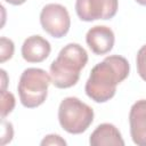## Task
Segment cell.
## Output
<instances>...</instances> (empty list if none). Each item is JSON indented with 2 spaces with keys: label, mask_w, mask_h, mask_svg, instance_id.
<instances>
[{
  "label": "cell",
  "mask_w": 146,
  "mask_h": 146,
  "mask_svg": "<svg viewBox=\"0 0 146 146\" xmlns=\"http://www.w3.org/2000/svg\"><path fill=\"white\" fill-rule=\"evenodd\" d=\"M129 62L119 55H111L95 65L86 82L87 96L96 103H106L114 97L116 86L129 75Z\"/></svg>",
  "instance_id": "cell-1"
},
{
  "label": "cell",
  "mask_w": 146,
  "mask_h": 146,
  "mask_svg": "<svg viewBox=\"0 0 146 146\" xmlns=\"http://www.w3.org/2000/svg\"><path fill=\"white\" fill-rule=\"evenodd\" d=\"M88 63V54L79 43H68L50 64L51 83L59 89L71 88L80 79V72Z\"/></svg>",
  "instance_id": "cell-2"
},
{
  "label": "cell",
  "mask_w": 146,
  "mask_h": 146,
  "mask_svg": "<svg viewBox=\"0 0 146 146\" xmlns=\"http://www.w3.org/2000/svg\"><path fill=\"white\" fill-rule=\"evenodd\" d=\"M51 76L42 68L29 67L21 74L17 90L22 105L34 108L44 103Z\"/></svg>",
  "instance_id": "cell-3"
},
{
  "label": "cell",
  "mask_w": 146,
  "mask_h": 146,
  "mask_svg": "<svg viewBox=\"0 0 146 146\" xmlns=\"http://www.w3.org/2000/svg\"><path fill=\"white\" fill-rule=\"evenodd\" d=\"M94 110L76 97L64 98L58 107V121L68 133L84 132L94 121Z\"/></svg>",
  "instance_id": "cell-4"
},
{
  "label": "cell",
  "mask_w": 146,
  "mask_h": 146,
  "mask_svg": "<svg viewBox=\"0 0 146 146\" xmlns=\"http://www.w3.org/2000/svg\"><path fill=\"white\" fill-rule=\"evenodd\" d=\"M42 29L52 38H63L71 27V18L67 9L59 3H48L40 13Z\"/></svg>",
  "instance_id": "cell-5"
},
{
  "label": "cell",
  "mask_w": 146,
  "mask_h": 146,
  "mask_svg": "<svg viewBox=\"0 0 146 146\" xmlns=\"http://www.w3.org/2000/svg\"><path fill=\"white\" fill-rule=\"evenodd\" d=\"M119 8L117 0H76L75 11L78 17L84 22L97 19H111Z\"/></svg>",
  "instance_id": "cell-6"
},
{
  "label": "cell",
  "mask_w": 146,
  "mask_h": 146,
  "mask_svg": "<svg viewBox=\"0 0 146 146\" xmlns=\"http://www.w3.org/2000/svg\"><path fill=\"white\" fill-rule=\"evenodd\" d=\"M114 32L105 25L92 26L86 34V42L96 55H105L110 52L114 46Z\"/></svg>",
  "instance_id": "cell-7"
},
{
  "label": "cell",
  "mask_w": 146,
  "mask_h": 146,
  "mask_svg": "<svg viewBox=\"0 0 146 146\" xmlns=\"http://www.w3.org/2000/svg\"><path fill=\"white\" fill-rule=\"evenodd\" d=\"M130 135L138 146H146V99L137 100L129 113Z\"/></svg>",
  "instance_id": "cell-8"
},
{
  "label": "cell",
  "mask_w": 146,
  "mask_h": 146,
  "mask_svg": "<svg viewBox=\"0 0 146 146\" xmlns=\"http://www.w3.org/2000/svg\"><path fill=\"white\" fill-rule=\"evenodd\" d=\"M22 57L29 63L43 62L51 51V46L48 40L41 35H31L25 39L22 46Z\"/></svg>",
  "instance_id": "cell-9"
},
{
  "label": "cell",
  "mask_w": 146,
  "mask_h": 146,
  "mask_svg": "<svg viewBox=\"0 0 146 146\" xmlns=\"http://www.w3.org/2000/svg\"><path fill=\"white\" fill-rule=\"evenodd\" d=\"M89 144L91 146H123L124 140L114 124L102 123L90 135Z\"/></svg>",
  "instance_id": "cell-10"
},
{
  "label": "cell",
  "mask_w": 146,
  "mask_h": 146,
  "mask_svg": "<svg viewBox=\"0 0 146 146\" xmlns=\"http://www.w3.org/2000/svg\"><path fill=\"white\" fill-rule=\"evenodd\" d=\"M15 107V97L6 89H1V119H5Z\"/></svg>",
  "instance_id": "cell-11"
},
{
  "label": "cell",
  "mask_w": 146,
  "mask_h": 146,
  "mask_svg": "<svg viewBox=\"0 0 146 146\" xmlns=\"http://www.w3.org/2000/svg\"><path fill=\"white\" fill-rule=\"evenodd\" d=\"M14 51H15L14 42L6 36H1L0 38V62L5 63L6 60L10 59L14 55Z\"/></svg>",
  "instance_id": "cell-12"
},
{
  "label": "cell",
  "mask_w": 146,
  "mask_h": 146,
  "mask_svg": "<svg viewBox=\"0 0 146 146\" xmlns=\"http://www.w3.org/2000/svg\"><path fill=\"white\" fill-rule=\"evenodd\" d=\"M136 63H137V72L139 76L146 82V44H144L138 50Z\"/></svg>",
  "instance_id": "cell-13"
},
{
  "label": "cell",
  "mask_w": 146,
  "mask_h": 146,
  "mask_svg": "<svg viewBox=\"0 0 146 146\" xmlns=\"http://www.w3.org/2000/svg\"><path fill=\"white\" fill-rule=\"evenodd\" d=\"M14 136V129L13 124L5 119H2V133H1V145H6L7 143L11 141Z\"/></svg>",
  "instance_id": "cell-14"
},
{
  "label": "cell",
  "mask_w": 146,
  "mask_h": 146,
  "mask_svg": "<svg viewBox=\"0 0 146 146\" xmlns=\"http://www.w3.org/2000/svg\"><path fill=\"white\" fill-rule=\"evenodd\" d=\"M42 146L44 145H55V146H66L65 139H63L59 135H47L40 143Z\"/></svg>",
  "instance_id": "cell-15"
},
{
  "label": "cell",
  "mask_w": 146,
  "mask_h": 146,
  "mask_svg": "<svg viewBox=\"0 0 146 146\" xmlns=\"http://www.w3.org/2000/svg\"><path fill=\"white\" fill-rule=\"evenodd\" d=\"M1 76H2V80H1V89H6L8 81H7V73H6L5 70H1Z\"/></svg>",
  "instance_id": "cell-16"
},
{
  "label": "cell",
  "mask_w": 146,
  "mask_h": 146,
  "mask_svg": "<svg viewBox=\"0 0 146 146\" xmlns=\"http://www.w3.org/2000/svg\"><path fill=\"white\" fill-rule=\"evenodd\" d=\"M5 1L10 5H14V6H19V5H23L26 0H5Z\"/></svg>",
  "instance_id": "cell-17"
},
{
  "label": "cell",
  "mask_w": 146,
  "mask_h": 146,
  "mask_svg": "<svg viewBox=\"0 0 146 146\" xmlns=\"http://www.w3.org/2000/svg\"><path fill=\"white\" fill-rule=\"evenodd\" d=\"M139 5H141V6H146V0H136Z\"/></svg>",
  "instance_id": "cell-18"
}]
</instances>
